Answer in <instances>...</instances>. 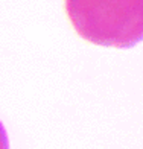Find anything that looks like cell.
Wrapping results in <instances>:
<instances>
[{"label": "cell", "mask_w": 143, "mask_h": 149, "mask_svg": "<svg viewBox=\"0 0 143 149\" xmlns=\"http://www.w3.org/2000/svg\"><path fill=\"white\" fill-rule=\"evenodd\" d=\"M73 28L93 44L133 47L143 37V0H66Z\"/></svg>", "instance_id": "1"}, {"label": "cell", "mask_w": 143, "mask_h": 149, "mask_svg": "<svg viewBox=\"0 0 143 149\" xmlns=\"http://www.w3.org/2000/svg\"><path fill=\"white\" fill-rule=\"evenodd\" d=\"M0 149H9V145H8V135H6V131L3 125L0 123Z\"/></svg>", "instance_id": "2"}]
</instances>
